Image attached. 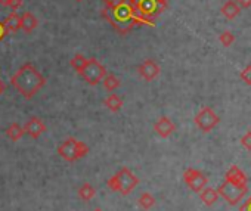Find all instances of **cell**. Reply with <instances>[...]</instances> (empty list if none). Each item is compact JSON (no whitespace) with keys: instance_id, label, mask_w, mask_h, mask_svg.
<instances>
[{"instance_id":"obj_1","label":"cell","mask_w":251,"mask_h":211,"mask_svg":"<svg viewBox=\"0 0 251 211\" xmlns=\"http://www.w3.org/2000/svg\"><path fill=\"white\" fill-rule=\"evenodd\" d=\"M11 84L22 97L33 99L34 95H37V92L45 87L46 79L33 64H24L11 77Z\"/></svg>"},{"instance_id":"obj_2","label":"cell","mask_w":251,"mask_h":211,"mask_svg":"<svg viewBox=\"0 0 251 211\" xmlns=\"http://www.w3.org/2000/svg\"><path fill=\"white\" fill-rule=\"evenodd\" d=\"M106 74V68L96 59V58H87V62L83 68L80 76L84 79V81L90 86H96L102 81V79Z\"/></svg>"},{"instance_id":"obj_3","label":"cell","mask_w":251,"mask_h":211,"mask_svg":"<svg viewBox=\"0 0 251 211\" xmlns=\"http://www.w3.org/2000/svg\"><path fill=\"white\" fill-rule=\"evenodd\" d=\"M167 0H134V8L142 16L152 19L167 9Z\"/></svg>"},{"instance_id":"obj_4","label":"cell","mask_w":251,"mask_h":211,"mask_svg":"<svg viewBox=\"0 0 251 211\" xmlns=\"http://www.w3.org/2000/svg\"><path fill=\"white\" fill-rule=\"evenodd\" d=\"M195 124L202 131H210L219 124V117L216 115L210 107H204L197 115H195Z\"/></svg>"},{"instance_id":"obj_5","label":"cell","mask_w":251,"mask_h":211,"mask_svg":"<svg viewBox=\"0 0 251 211\" xmlns=\"http://www.w3.org/2000/svg\"><path fill=\"white\" fill-rule=\"evenodd\" d=\"M245 192H247V186H238L228 180H225V183L218 191V194L222 195L225 199H228V202L232 205L238 204V201H241V198L245 195Z\"/></svg>"},{"instance_id":"obj_6","label":"cell","mask_w":251,"mask_h":211,"mask_svg":"<svg viewBox=\"0 0 251 211\" xmlns=\"http://www.w3.org/2000/svg\"><path fill=\"white\" fill-rule=\"evenodd\" d=\"M116 176H117V179L120 182V194L124 195V196L129 195L139 185V179L127 167H123Z\"/></svg>"},{"instance_id":"obj_7","label":"cell","mask_w":251,"mask_h":211,"mask_svg":"<svg viewBox=\"0 0 251 211\" xmlns=\"http://www.w3.org/2000/svg\"><path fill=\"white\" fill-rule=\"evenodd\" d=\"M184 180L194 192H201L208 183V179L205 178V176L195 168H188L184 173Z\"/></svg>"},{"instance_id":"obj_8","label":"cell","mask_w":251,"mask_h":211,"mask_svg":"<svg viewBox=\"0 0 251 211\" xmlns=\"http://www.w3.org/2000/svg\"><path fill=\"white\" fill-rule=\"evenodd\" d=\"M137 73H139V76H140L143 80H145V81H152V80H155V79L160 76L161 68H160V65H158L157 61L148 58V59H145L143 62L139 64V66H137Z\"/></svg>"},{"instance_id":"obj_9","label":"cell","mask_w":251,"mask_h":211,"mask_svg":"<svg viewBox=\"0 0 251 211\" xmlns=\"http://www.w3.org/2000/svg\"><path fill=\"white\" fill-rule=\"evenodd\" d=\"M58 154L65 160V161H77V139L68 137L58 146Z\"/></svg>"},{"instance_id":"obj_10","label":"cell","mask_w":251,"mask_h":211,"mask_svg":"<svg viewBox=\"0 0 251 211\" xmlns=\"http://www.w3.org/2000/svg\"><path fill=\"white\" fill-rule=\"evenodd\" d=\"M45 131H46V124L39 117H31L24 126V133H27L31 139H39Z\"/></svg>"},{"instance_id":"obj_11","label":"cell","mask_w":251,"mask_h":211,"mask_svg":"<svg viewBox=\"0 0 251 211\" xmlns=\"http://www.w3.org/2000/svg\"><path fill=\"white\" fill-rule=\"evenodd\" d=\"M154 130H155V133L160 137H164L166 139V137H168V136L173 134V131L176 130V126H174V123L168 117H160L155 121V124H154Z\"/></svg>"},{"instance_id":"obj_12","label":"cell","mask_w":251,"mask_h":211,"mask_svg":"<svg viewBox=\"0 0 251 211\" xmlns=\"http://www.w3.org/2000/svg\"><path fill=\"white\" fill-rule=\"evenodd\" d=\"M39 27V19L33 12H24L21 15V30L27 34H31L35 28Z\"/></svg>"},{"instance_id":"obj_13","label":"cell","mask_w":251,"mask_h":211,"mask_svg":"<svg viewBox=\"0 0 251 211\" xmlns=\"http://www.w3.org/2000/svg\"><path fill=\"white\" fill-rule=\"evenodd\" d=\"M3 27H5V31L6 34H14L17 31L21 30V15L18 12H11L6 19L3 21Z\"/></svg>"},{"instance_id":"obj_14","label":"cell","mask_w":251,"mask_h":211,"mask_svg":"<svg viewBox=\"0 0 251 211\" xmlns=\"http://www.w3.org/2000/svg\"><path fill=\"white\" fill-rule=\"evenodd\" d=\"M226 180L231 182V183H234V185H238V186H247L245 174L236 165H232L229 168V171L226 173Z\"/></svg>"},{"instance_id":"obj_15","label":"cell","mask_w":251,"mask_h":211,"mask_svg":"<svg viewBox=\"0 0 251 211\" xmlns=\"http://www.w3.org/2000/svg\"><path fill=\"white\" fill-rule=\"evenodd\" d=\"M220 12L226 19H235L239 15L241 8L238 6V3L235 2V0H228V2L223 3V6L220 8Z\"/></svg>"},{"instance_id":"obj_16","label":"cell","mask_w":251,"mask_h":211,"mask_svg":"<svg viewBox=\"0 0 251 211\" xmlns=\"http://www.w3.org/2000/svg\"><path fill=\"white\" fill-rule=\"evenodd\" d=\"M103 105L111 113H118L123 108V99L117 93H111L103 99Z\"/></svg>"},{"instance_id":"obj_17","label":"cell","mask_w":251,"mask_h":211,"mask_svg":"<svg viewBox=\"0 0 251 211\" xmlns=\"http://www.w3.org/2000/svg\"><path fill=\"white\" fill-rule=\"evenodd\" d=\"M100 83L103 84V89L106 92H114V90H117L121 86V80L116 74H113V73H106Z\"/></svg>"},{"instance_id":"obj_18","label":"cell","mask_w":251,"mask_h":211,"mask_svg":"<svg viewBox=\"0 0 251 211\" xmlns=\"http://www.w3.org/2000/svg\"><path fill=\"white\" fill-rule=\"evenodd\" d=\"M200 196H201V201H202L205 205H213L214 202L218 201L219 194H218V191H214L213 188H207V186H205V188L201 191Z\"/></svg>"},{"instance_id":"obj_19","label":"cell","mask_w":251,"mask_h":211,"mask_svg":"<svg viewBox=\"0 0 251 211\" xmlns=\"http://www.w3.org/2000/svg\"><path fill=\"white\" fill-rule=\"evenodd\" d=\"M6 136L12 140V142H18V140L24 136V127H21L18 123H12L6 129Z\"/></svg>"},{"instance_id":"obj_20","label":"cell","mask_w":251,"mask_h":211,"mask_svg":"<svg viewBox=\"0 0 251 211\" xmlns=\"http://www.w3.org/2000/svg\"><path fill=\"white\" fill-rule=\"evenodd\" d=\"M86 62H87V58H86L83 53H76L73 58H71L69 65L73 66V69H74V71H76L77 74H80V73L83 71V68H84Z\"/></svg>"},{"instance_id":"obj_21","label":"cell","mask_w":251,"mask_h":211,"mask_svg":"<svg viewBox=\"0 0 251 211\" xmlns=\"http://www.w3.org/2000/svg\"><path fill=\"white\" fill-rule=\"evenodd\" d=\"M96 195V189L90 185V183H84L80 189H79V196L83 199V201H90L93 199Z\"/></svg>"},{"instance_id":"obj_22","label":"cell","mask_w":251,"mask_h":211,"mask_svg":"<svg viewBox=\"0 0 251 211\" xmlns=\"http://www.w3.org/2000/svg\"><path fill=\"white\" fill-rule=\"evenodd\" d=\"M139 205L143 210H151L155 205V198L150 194V192H143L139 196Z\"/></svg>"},{"instance_id":"obj_23","label":"cell","mask_w":251,"mask_h":211,"mask_svg":"<svg viewBox=\"0 0 251 211\" xmlns=\"http://www.w3.org/2000/svg\"><path fill=\"white\" fill-rule=\"evenodd\" d=\"M219 40H220V43L225 46V48H229V46H232L234 45V42H235V36L231 32V31H223L220 36H219Z\"/></svg>"},{"instance_id":"obj_24","label":"cell","mask_w":251,"mask_h":211,"mask_svg":"<svg viewBox=\"0 0 251 211\" xmlns=\"http://www.w3.org/2000/svg\"><path fill=\"white\" fill-rule=\"evenodd\" d=\"M89 146H87V144H84V142H82V140H77V158L80 160V158H83V157H86L87 154H89Z\"/></svg>"},{"instance_id":"obj_25","label":"cell","mask_w":251,"mask_h":211,"mask_svg":"<svg viewBox=\"0 0 251 211\" xmlns=\"http://www.w3.org/2000/svg\"><path fill=\"white\" fill-rule=\"evenodd\" d=\"M106 186H108L111 191H114V192H120V182H118V179H117V176L114 174L113 178H110L108 180H106Z\"/></svg>"},{"instance_id":"obj_26","label":"cell","mask_w":251,"mask_h":211,"mask_svg":"<svg viewBox=\"0 0 251 211\" xmlns=\"http://www.w3.org/2000/svg\"><path fill=\"white\" fill-rule=\"evenodd\" d=\"M241 79L244 80L245 84L251 86V65H247L241 71Z\"/></svg>"},{"instance_id":"obj_27","label":"cell","mask_w":251,"mask_h":211,"mask_svg":"<svg viewBox=\"0 0 251 211\" xmlns=\"http://www.w3.org/2000/svg\"><path fill=\"white\" fill-rule=\"evenodd\" d=\"M241 144H242L244 148H247L248 151H251V131H247V133L242 136Z\"/></svg>"},{"instance_id":"obj_28","label":"cell","mask_w":251,"mask_h":211,"mask_svg":"<svg viewBox=\"0 0 251 211\" xmlns=\"http://www.w3.org/2000/svg\"><path fill=\"white\" fill-rule=\"evenodd\" d=\"M235 2L238 3V6L242 9H247V8H250L251 6V0H235Z\"/></svg>"},{"instance_id":"obj_29","label":"cell","mask_w":251,"mask_h":211,"mask_svg":"<svg viewBox=\"0 0 251 211\" xmlns=\"http://www.w3.org/2000/svg\"><path fill=\"white\" fill-rule=\"evenodd\" d=\"M6 36V31H5V27H3V22L0 21V42L3 40V37Z\"/></svg>"},{"instance_id":"obj_30","label":"cell","mask_w":251,"mask_h":211,"mask_svg":"<svg viewBox=\"0 0 251 211\" xmlns=\"http://www.w3.org/2000/svg\"><path fill=\"white\" fill-rule=\"evenodd\" d=\"M241 211H251V198L241 207Z\"/></svg>"},{"instance_id":"obj_31","label":"cell","mask_w":251,"mask_h":211,"mask_svg":"<svg viewBox=\"0 0 251 211\" xmlns=\"http://www.w3.org/2000/svg\"><path fill=\"white\" fill-rule=\"evenodd\" d=\"M11 2H12V0H0V5H2V6H5V8H8Z\"/></svg>"},{"instance_id":"obj_32","label":"cell","mask_w":251,"mask_h":211,"mask_svg":"<svg viewBox=\"0 0 251 211\" xmlns=\"http://www.w3.org/2000/svg\"><path fill=\"white\" fill-rule=\"evenodd\" d=\"M5 90V86H3V83H2V80H0V95H2V92Z\"/></svg>"},{"instance_id":"obj_33","label":"cell","mask_w":251,"mask_h":211,"mask_svg":"<svg viewBox=\"0 0 251 211\" xmlns=\"http://www.w3.org/2000/svg\"><path fill=\"white\" fill-rule=\"evenodd\" d=\"M93 211H103V210H100V208H95Z\"/></svg>"},{"instance_id":"obj_34","label":"cell","mask_w":251,"mask_h":211,"mask_svg":"<svg viewBox=\"0 0 251 211\" xmlns=\"http://www.w3.org/2000/svg\"><path fill=\"white\" fill-rule=\"evenodd\" d=\"M76 2H77V3H80V2H84V0H76Z\"/></svg>"},{"instance_id":"obj_35","label":"cell","mask_w":251,"mask_h":211,"mask_svg":"<svg viewBox=\"0 0 251 211\" xmlns=\"http://www.w3.org/2000/svg\"><path fill=\"white\" fill-rule=\"evenodd\" d=\"M167 2H168V0H167Z\"/></svg>"}]
</instances>
